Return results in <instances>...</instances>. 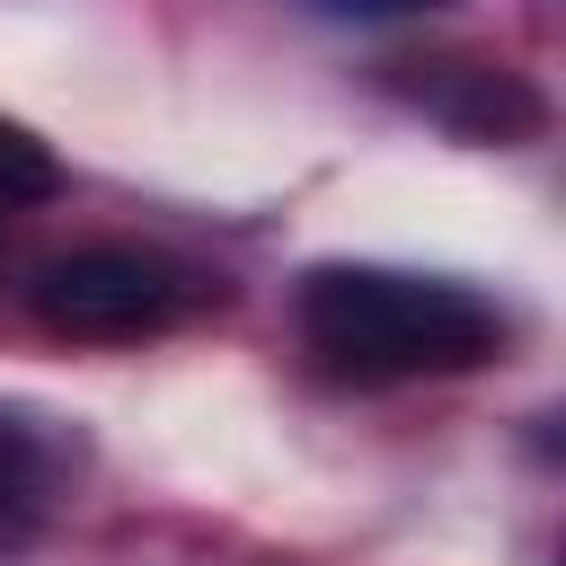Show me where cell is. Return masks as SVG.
Segmentation results:
<instances>
[{"label":"cell","instance_id":"cell-3","mask_svg":"<svg viewBox=\"0 0 566 566\" xmlns=\"http://www.w3.org/2000/svg\"><path fill=\"white\" fill-rule=\"evenodd\" d=\"M380 88L398 106H416L424 124H442L451 142H478V150H513V142H539L548 133V97L531 71L495 62V53H424V62H389Z\"/></svg>","mask_w":566,"mask_h":566},{"label":"cell","instance_id":"cell-4","mask_svg":"<svg viewBox=\"0 0 566 566\" xmlns=\"http://www.w3.org/2000/svg\"><path fill=\"white\" fill-rule=\"evenodd\" d=\"M53 513V442L18 416H0V557L27 548Z\"/></svg>","mask_w":566,"mask_h":566},{"label":"cell","instance_id":"cell-6","mask_svg":"<svg viewBox=\"0 0 566 566\" xmlns=\"http://www.w3.org/2000/svg\"><path fill=\"white\" fill-rule=\"evenodd\" d=\"M345 18H424V9H451V0H327Z\"/></svg>","mask_w":566,"mask_h":566},{"label":"cell","instance_id":"cell-5","mask_svg":"<svg viewBox=\"0 0 566 566\" xmlns=\"http://www.w3.org/2000/svg\"><path fill=\"white\" fill-rule=\"evenodd\" d=\"M53 195H62V159H53V142L0 115V212H27V203H53Z\"/></svg>","mask_w":566,"mask_h":566},{"label":"cell","instance_id":"cell-1","mask_svg":"<svg viewBox=\"0 0 566 566\" xmlns=\"http://www.w3.org/2000/svg\"><path fill=\"white\" fill-rule=\"evenodd\" d=\"M301 345L318 354V371L354 380V389H398V380H451L478 371L513 318L451 274H407V265H310L292 292Z\"/></svg>","mask_w":566,"mask_h":566},{"label":"cell","instance_id":"cell-2","mask_svg":"<svg viewBox=\"0 0 566 566\" xmlns=\"http://www.w3.org/2000/svg\"><path fill=\"white\" fill-rule=\"evenodd\" d=\"M212 301H221V283L203 265H186L168 248H133V239H88L27 274V310L62 345H142V336L203 318Z\"/></svg>","mask_w":566,"mask_h":566}]
</instances>
